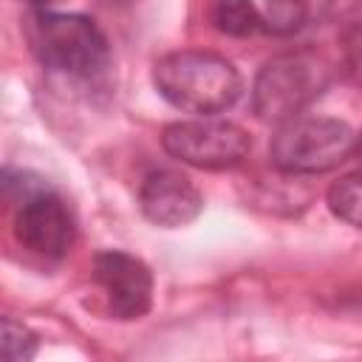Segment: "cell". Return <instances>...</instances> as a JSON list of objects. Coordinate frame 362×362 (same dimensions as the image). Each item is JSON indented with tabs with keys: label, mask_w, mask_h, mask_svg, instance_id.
Returning <instances> with one entry per match:
<instances>
[{
	"label": "cell",
	"mask_w": 362,
	"mask_h": 362,
	"mask_svg": "<svg viewBox=\"0 0 362 362\" xmlns=\"http://www.w3.org/2000/svg\"><path fill=\"white\" fill-rule=\"evenodd\" d=\"M156 90L178 110L201 119L232 107L240 96V74L229 59L212 51H175L153 68Z\"/></svg>",
	"instance_id": "obj_1"
},
{
	"label": "cell",
	"mask_w": 362,
	"mask_h": 362,
	"mask_svg": "<svg viewBox=\"0 0 362 362\" xmlns=\"http://www.w3.org/2000/svg\"><path fill=\"white\" fill-rule=\"evenodd\" d=\"M328 82H331V68L317 51L300 48V51L277 54L260 68L255 79L252 88L255 113L263 122L286 124L303 116V110L328 88Z\"/></svg>",
	"instance_id": "obj_2"
},
{
	"label": "cell",
	"mask_w": 362,
	"mask_h": 362,
	"mask_svg": "<svg viewBox=\"0 0 362 362\" xmlns=\"http://www.w3.org/2000/svg\"><path fill=\"white\" fill-rule=\"evenodd\" d=\"M28 40L51 71L71 76H93L107 65V40L102 28L82 14L34 8Z\"/></svg>",
	"instance_id": "obj_3"
},
{
	"label": "cell",
	"mask_w": 362,
	"mask_h": 362,
	"mask_svg": "<svg viewBox=\"0 0 362 362\" xmlns=\"http://www.w3.org/2000/svg\"><path fill=\"white\" fill-rule=\"evenodd\" d=\"M356 150V133L328 116H297L272 139V161L294 175L339 167Z\"/></svg>",
	"instance_id": "obj_4"
},
{
	"label": "cell",
	"mask_w": 362,
	"mask_h": 362,
	"mask_svg": "<svg viewBox=\"0 0 362 362\" xmlns=\"http://www.w3.org/2000/svg\"><path fill=\"white\" fill-rule=\"evenodd\" d=\"M164 150L201 170H226L246 158L249 153V136L243 127L226 122V119H189V122H173L164 136Z\"/></svg>",
	"instance_id": "obj_5"
},
{
	"label": "cell",
	"mask_w": 362,
	"mask_h": 362,
	"mask_svg": "<svg viewBox=\"0 0 362 362\" xmlns=\"http://www.w3.org/2000/svg\"><path fill=\"white\" fill-rule=\"evenodd\" d=\"M93 277L107 297L113 317L139 320L153 303V274L136 255L107 249L93 257Z\"/></svg>",
	"instance_id": "obj_6"
},
{
	"label": "cell",
	"mask_w": 362,
	"mask_h": 362,
	"mask_svg": "<svg viewBox=\"0 0 362 362\" xmlns=\"http://www.w3.org/2000/svg\"><path fill=\"white\" fill-rule=\"evenodd\" d=\"M14 235L23 246L45 257H62L74 243V218L54 189L31 195L20 204Z\"/></svg>",
	"instance_id": "obj_7"
},
{
	"label": "cell",
	"mask_w": 362,
	"mask_h": 362,
	"mask_svg": "<svg viewBox=\"0 0 362 362\" xmlns=\"http://www.w3.org/2000/svg\"><path fill=\"white\" fill-rule=\"evenodd\" d=\"M139 206L156 226H187L204 209L201 189L178 170H153L139 187Z\"/></svg>",
	"instance_id": "obj_8"
},
{
	"label": "cell",
	"mask_w": 362,
	"mask_h": 362,
	"mask_svg": "<svg viewBox=\"0 0 362 362\" xmlns=\"http://www.w3.org/2000/svg\"><path fill=\"white\" fill-rule=\"evenodd\" d=\"M328 206L339 221L362 229V173L339 178L328 189Z\"/></svg>",
	"instance_id": "obj_9"
},
{
	"label": "cell",
	"mask_w": 362,
	"mask_h": 362,
	"mask_svg": "<svg viewBox=\"0 0 362 362\" xmlns=\"http://www.w3.org/2000/svg\"><path fill=\"white\" fill-rule=\"evenodd\" d=\"M257 17V31L266 34H291L305 20V6L300 3H252Z\"/></svg>",
	"instance_id": "obj_10"
},
{
	"label": "cell",
	"mask_w": 362,
	"mask_h": 362,
	"mask_svg": "<svg viewBox=\"0 0 362 362\" xmlns=\"http://www.w3.org/2000/svg\"><path fill=\"white\" fill-rule=\"evenodd\" d=\"M212 20L221 31L235 37H246L257 31V17L252 3H218L212 11Z\"/></svg>",
	"instance_id": "obj_11"
},
{
	"label": "cell",
	"mask_w": 362,
	"mask_h": 362,
	"mask_svg": "<svg viewBox=\"0 0 362 362\" xmlns=\"http://www.w3.org/2000/svg\"><path fill=\"white\" fill-rule=\"evenodd\" d=\"M37 351V337L11 317L3 320V362H28Z\"/></svg>",
	"instance_id": "obj_12"
},
{
	"label": "cell",
	"mask_w": 362,
	"mask_h": 362,
	"mask_svg": "<svg viewBox=\"0 0 362 362\" xmlns=\"http://www.w3.org/2000/svg\"><path fill=\"white\" fill-rule=\"evenodd\" d=\"M356 150H359V156H362V136L356 139Z\"/></svg>",
	"instance_id": "obj_13"
}]
</instances>
